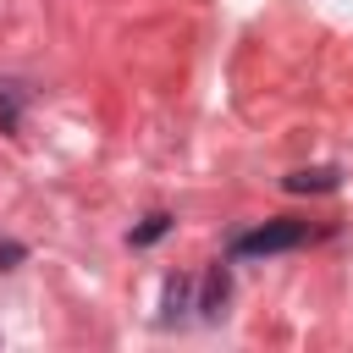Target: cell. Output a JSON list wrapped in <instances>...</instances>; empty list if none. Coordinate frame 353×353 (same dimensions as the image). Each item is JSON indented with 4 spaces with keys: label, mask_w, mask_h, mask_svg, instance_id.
<instances>
[{
    "label": "cell",
    "mask_w": 353,
    "mask_h": 353,
    "mask_svg": "<svg viewBox=\"0 0 353 353\" xmlns=\"http://www.w3.org/2000/svg\"><path fill=\"white\" fill-rule=\"evenodd\" d=\"M165 232H171V215L154 210V215H143V226H132V248H149V243H160Z\"/></svg>",
    "instance_id": "5"
},
{
    "label": "cell",
    "mask_w": 353,
    "mask_h": 353,
    "mask_svg": "<svg viewBox=\"0 0 353 353\" xmlns=\"http://www.w3.org/2000/svg\"><path fill=\"white\" fill-rule=\"evenodd\" d=\"M199 287H193V276H171L165 281V309H160V320L165 325H176V320H188V309H199V298H193Z\"/></svg>",
    "instance_id": "2"
},
{
    "label": "cell",
    "mask_w": 353,
    "mask_h": 353,
    "mask_svg": "<svg viewBox=\"0 0 353 353\" xmlns=\"http://www.w3.org/2000/svg\"><path fill=\"white\" fill-rule=\"evenodd\" d=\"M314 237V226L309 221H265V226H254V232H237L232 237V259H270V254H287V248H298V243H309Z\"/></svg>",
    "instance_id": "1"
},
{
    "label": "cell",
    "mask_w": 353,
    "mask_h": 353,
    "mask_svg": "<svg viewBox=\"0 0 353 353\" xmlns=\"http://www.w3.org/2000/svg\"><path fill=\"white\" fill-rule=\"evenodd\" d=\"M226 298H232V281H226V270L215 265V270L204 276V287H199V314H204V320H221Z\"/></svg>",
    "instance_id": "4"
},
{
    "label": "cell",
    "mask_w": 353,
    "mask_h": 353,
    "mask_svg": "<svg viewBox=\"0 0 353 353\" xmlns=\"http://www.w3.org/2000/svg\"><path fill=\"white\" fill-rule=\"evenodd\" d=\"M17 116H22V94H17V83H0V121L17 127Z\"/></svg>",
    "instance_id": "6"
},
{
    "label": "cell",
    "mask_w": 353,
    "mask_h": 353,
    "mask_svg": "<svg viewBox=\"0 0 353 353\" xmlns=\"http://www.w3.org/2000/svg\"><path fill=\"white\" fill-rule=\"evenodd\" d=\"M281 188L287 193H331L336 188V165H303V171L281 176Z\"/></svg>",
    "instance_id": "3"
}]
</instances>
